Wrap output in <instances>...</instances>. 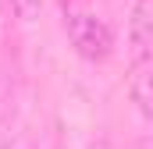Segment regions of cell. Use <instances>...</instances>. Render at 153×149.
Listing matches in <instances>:
<instances>
[{"mask_svg": "<svg viewBox=\"0 0 153 149\" xmlns=\"http://www.w3.org/2000/svg\"><path fill=\"white\" fill-rule=\"evenodd\" d=\"M64 29H68V39L85 60H103L114 46V36L107 29L103 18H96L93 11H78V7H68L64 14Z\"/></svg>", "mask_w": 153, "mask_h": 149, "instance_id": "obj_1", "label": "cell"}, {"mask_svg": "<svg viewBox=\"0 0 153 149\" xmlns=\"http://www.w3.org/2000/svg\"><path fill=\"white\" fill-rule=\"evenodd\" d=\"M128 39L132 46H146L153 39V0H135L128 18Z\"/></svg>", "mask_w": 153, "mask_h": 149, "instance_id": "obj_2", "label": "cell"}, {"mask_svg": "<svg viewBox=\"0 0 153 149\" xmlns=\"http://www.w3.org/2000/svg\"><path fill=\"white\" fill-rule=\"evenodd\" d=\"M132 100L143 110H153V68H143L132 78Z\"/></svg>", "mask_w": 153, "mask_h": 149, "instance_id": "obj_3", "label": "cell"}, {"mask_svg": "<svg viewBox=\"0 0 153 149\" xmlns=\"http://www.w3.org/2000/svg\"><path fill=\"white\" fill-rule=\"evenodd\" d=\"M11 7L18 11V18H36L39 14V0H11Z\"/></svg>", "mask_w": 153, "mask_h": 149, "instance_id": "obj_4", "label": "cell"}, {"mask_svg": "<svg viewBox=\"0 0 153 149\" xmlns=\"http://www.w3.org/2000/svg\"><path fill=\"white\" fill-rule=\"evenodd\" d=\"M57 149H61V146H57Z\"/></svg>", "mask_w": 153, "mask_h": 149, "instance_id": "obj_5", "label": "cell"}]
</instances>
